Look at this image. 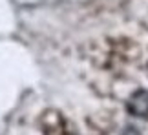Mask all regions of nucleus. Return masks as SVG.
Here are the masks:
<instances>
[{"label":"nucleus","mask_w":148,"mask_h":135,"mask_svg":"<svg viewBox=\"0 0 148 135\" xmlns=\"http://www.w3.org/2000/svg\"><path fill=\"white\" fill-rule=\"evenodd\" d=\"M126 110L134 117H148V91L146 89H135L128 97Z\"/></svg>","instance_id":"2"},{"label":"nucleus","mask_w":148,"mask_h":135,"mask_svg":"<svg viewBox=\"0 0 148 135\" xmlns=\"http://www.w3.org/2000/svg\"><path fill=\"white\" fill-rule=\"evenodd\" d=\"M40 128L44 135H79L70 121L57 110H46L40 115Z\"/></svg>","instance_id":"1"},{"label":"nucleus","mask_w":148,"mask_h":135,"mask_svg":"<svg viewBox=\"0 0 148 135\" xmlns=\"http://www.w3.org/2000/svg\"><path fill=\"white\" fill-rule=\"evenodd\" d=\"M123 135H139V132L135 130V128H132V126H130V128H126V130L123 132Z\"/></svg>","instance_id":"3"}]
</instances>
